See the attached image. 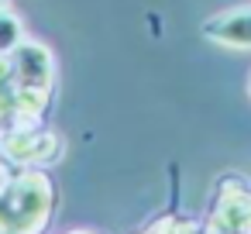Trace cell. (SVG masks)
Segmentation results:
<instances>
[{"mask_svg":"<svg viewBox=\"0 0 251 234\" xmlns=\"http://www.w3.org/2000/svg\"><path fill=\"white\" fill-rule=\"evenodd\" d=\"M206 35L227 45H251V11H234L206 25Z\"/></svg>","mask_w":251,"mask_h":234,"instance_id":"cell-1","label":"cell"},{"mask_svg":"<svg viewBox=\"0 0 251 234\" xmlns=\"http://www.w3.org/2000/svg\"><path fill=\"white\" fill-rule=\"evenodd\" d=\"M18 42V21L0 14V49H11Z\"/></svg>","mask_w":251,"mask_h":234,"instance_id":"cell-2","label":"cell"},{"mask_svg":"<svg viewBox=\"0 0 251 234\" xmlns=\"http://www.w3.org/2000/svg\"><path fill=\"white\" fill-rule=\"evenodd\" d=\"M4 4H7V0H0V11H4Z\"/></svg>","mask_w":251,"mask_h":234,"instance_id":"cell-3","label":"cell"}]
</instances>
